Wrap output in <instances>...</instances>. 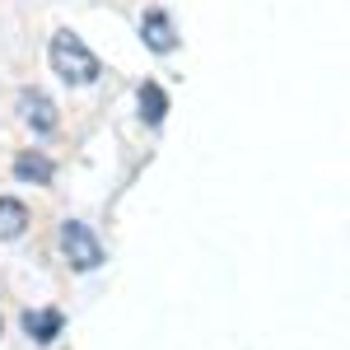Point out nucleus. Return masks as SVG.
Here are the masks:
<instances>
[{"label": "nucleus", "mask_w": 350, "mask_h": 350, "mask_svg": "<svg viewBox=\"0 0 350 350\" xmlns=\"http://www.w3.org/2000/svg\"><path fill=\"white\" fill-rule=\"evenodd\" d=\"M52 159H47V154H19V159H14V178H19V183H38V187H47V183H52Z\"/></svg>", "instance_id": "nucleus-7"}, {"label": "nucleus", "mask_w": 350, "mask_h": 350, "mask_svg": "<svg viewBox=\"0 0 350 350\" xmlns=\"http://www.w3.org/2000/svg\"><path fill=\"white\" fill-rule=\"evenodd\" d=\"M24 229H28V206L14 196H0V243L24 239Z\"/></svg>", "instance_id": "nucleus-6"}, {"label": "nucleus", "mask_w": 350, "mask_h": 350, "mask_svg": "<svg viewBox=\"0 0 350 350\" xmlns=\"http://www.w3.org/2000/svg\"><path fill=\"white\" fill-rule=\"evenodd\" d=\"M61 327H66V318H61L56 308H28V313H24V332L38 341V346L56 341V336H61Z\"/></svg>", "instance_id": "nucleus-5"}, {"label": "nucleus", "mask_w": 350, "mask_h": 350, "mask_svg": "<svg viewBox=\"0 0 350 350\" xmlns=\"http://www.w3.org/2000/svg\"><path fill=\"white\" fill-rule=\"evenodd\" d=\"M19 112H24V122L38 135L56 131V103L42 94V89H24V94H19Z\"/></svg>", "instance_id": "nucleus-4"}, {"label": "nucleus", "mask_w": 350, "mask_h": 350, "mask_svg": "<svg viewBox=\"0 0 350 350\" xmlns=\"http://www.w3.org/2000/svg\"><path fill=\"white\" fill-rule=\"evenodd\" d=\"M135 98H140V117H145L150 126H163V112H168V94H163L159 84H154V80H145Z\"/></svg>", "instance_id": "nucleus-8"}, {"label": "nucleus", "mask_w": 350, "mask_h": 350, "mask_svg": "<svg viewBox=\"0 0 350 350\" xmlns=\"http://www.w3.org/2000/svg\"><path fill=\"white\" fill-rule=\"evenodd\" d=\"M47 61H52V70L61 75L66 84H94L103 75V66H98V56L84 47L80 33H70V28H61L52 38V47H47Z\"/></svg>", "instance_id": "nucleus-1"}, {"label": "nucleus", "mask_w": 350, "mask_h": 350, "mask_svg": "<svg viewBox=\"0 0 350 350\" xmlns=\"http://www.w3.org/2000/svg\"><path fill=\"white\" fill-rule=\"evenodd\" d=\"M140 38H145V47H150L154 56L178 52V28H173V19H168L163 10H145V19H140Z\"/></svg>", "instance_id": "nucleus-3"}, {"label": "nucleus", "mask_w": 350, "mask_h": 350, "mask_svg": "<svg viewBox=\"0 0 350 350\" xmlns=\"http://www.w3.org/2000/svg\"><path fill=\"white\" fill-rule=\"evenodd\" d=\"M61 252H66V262L75 271H98L103 267V243L89 234V224L80 219H66L61 224Z\"/></svg>", "instance_id": "nucleus-2"}, {"label": "nucleus", "mask_w": 350, "mask_h": 350, "mask_svg": "<svg viewBox=\"0 0 350 350\" xmlns=\"http://www.w3.org/2000/svg\"><path fill=\"white\" fill-rule=\"evenodd\" d=\"M0 332H5V323H0Z\"/></svg>", "instance_id": "nucleus-9"}]
</instances>
